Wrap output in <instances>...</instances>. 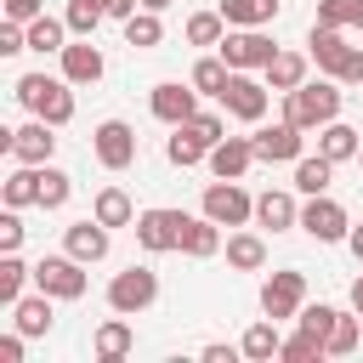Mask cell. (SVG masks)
<instances>
[{"label":"cell","instance_id":"cell-1","mask_svg":"<svg viewBox=\"0 0 363 363\" xmlns=\"http://www.w3.org/2000/svg\"><path fill=\"white\" fill-rule=\"evenodd\" d=\"M284 119L301 130H323L329 119H340V79H306L295 91H284Z\"/></svg>","mask_w":363,"mask_h":363},{"label":"cell","instance_id":"cell-2","mask_svg":"<svg viewBox=\"0 0 363 363\" xmlns=\"http://www.w3.org/2000/svg\"><path fill=\"white\" fill-rule=\"evenodd\" d=\"M11 91H17V102H23L28 113H40L45 125H68V119H74V85H68V79H51V74H23Z\"/></svg>","mask_w":363,"mask_h":363},{"label":"cell","instance_id":"cell-3","mask_svg":"<svg viewBox=\"0 0 363 363\" xmlns=\"http://www.w3.org/2000/svg\"><path fill=\"white\" fill-rule=\"evenodd\" d=\"M216 51H221V62H227L233 74H255V68H267V62L278 57L272 34H261V28H227Z\"/></svg>","mask_w":363,"mask_h":363},{"label":"cell","instance_id":"cell-4","mask_svg":"<svg viewBox=\"0 0 363 363\" xmlns=\"http://www.w3.org/2000/svg\"><path fill=\"white\" fill-rule=\"evenodd\" d=\"M301 233H306V238H318V244H346L352 216H346V204H340V199L312 193V199L301 204Z\"/></svg>","mask_w":363,"mask_h":363},{"label":"cell","instance_id":"cell-5","mask_svg":"<svg viewBox=\"0 0 363 363\" xmlns=\"http://www.w3.org/2000/svg\"><path fill=\"white\" fill-rule=\"evenodd\" d=\"M153 301H159V272H153V267H125V272H113V284H108V306H113V312L136 318V312H147Z\"/></svg>","mask_w":363,"mask_h":363},{"label":"cell","instance_id":"cell-6","mask_svg":"<svg viewBox=\"0 0 363 363\" xmlns=\"http://www.w3.org/2000/svg\"><path fill=\"white\" fill-rule=\"evenodd\" d=\"M85 284H91V278H85V261H74L68 250H62V255H45V261L34 267V289H45L51 301H79Z\"/></svg>","mask_w":363,"mask_h":363},{"label":"cell","instance_id":"cell-7","mask_svg":"<svg viewBox=\"0 0 363 363\" xmlns=\"http://www.w3.org/2000/svg\"><path fill=\"white\" fill-rule=\"evenodd\" d=\"M267 102H272V85L267 79H250V74H233L227 91H221V108L233 119H244V125H261L267 119Z\"/></svg>","mask_w":363,"mask_h":363},{"label":"cell","instance_id":"cell-8","mask_svg":"<svg viewBox=\"0 0 363 363\" xmlns=\"http://www.w3.org/2000/svg\"><path fill=\"white\" fill-rule=\"evenodd\" d=\"M91 153H96L102 170H125V164H136V130L125 119H102L91 130Z\"/></svg>","mask_w":363,"mask_h":363},{"label":"cell","instance_id":"cell-9","mask_svg":"<svg viewBox=\"0 0 363 363\" xmlns=\"http://www.w3.org/2000/svg\"><path fill=\"white\" fill-rule=\"evenodd\" d=\"M147 108H153L159 125H187V119L199 113V91H193V79H187V85H182V79H159V85L147 91Z\"/></svg>","mask_w":363,"mask_h":363},{"label":"cell","instance_id":"cell-10","mask_svg":"<svg viewBox=\"0 0 363 363\" xmlns=\"http://www.w3.org/2000/svg\"><path fill=\"white\" fill-rule=\"evenodd\" d=\"M204 216L221 221V227H244V221L255 216V199H250L238 182H221V176H216V182L204 187Z\"/></svg>","mask_w":363,"mask_h":363},{"label":"cell","instance_id":"cell-11","mask_svg":"<svg viewBox=\"0 0 363 363\" xmlns=\"http://www.w3.org/2000/svg\"><path fill=\"white\" fill-rule=\"evenodd\" d=\"M182 210H142L136 216V244L147 255H164V250H182Z\"/></svg>","mask_w":363,"mask_h":363},{"label":"cell","instance_id":"cell-12","mask_svg":"<svg viewBox=\"0 0 363 363\" xmlns=\"http://www.w3.org/2000/svg\"><path fill=\"white\" fill-rule=\"evenodd\" d=\"M306 306V272H272L267 284H261V312L267 318H295Z\"/></svg>","mask_w":363,"mask_h":363},{"label":"cell","instance_id":"cell-13","mask_svg":"<svg viewBox=\"0 0 363 363\" xmlns=\"http://www.w3.org/2000/svg\"><path fill=\"white\" fill-rule=\"evenodd\" d=\"M250 142H255V159H267V164H295V159H301L306 130H301V125H289V119H278V125H261Z\"/></svg>","mask_w":363,"mask_h":363},{"label":"cell","instance_id":"cell-14","mask_svg":"<svg viewBox=\"0 0 363 363\" xmlns=\"http://www.w3.org/2000/svg\"><path fill=\"white\" fill-rule=\"evenodd\" d=\"M51 130H57V125H45V119L34 113L28 125L11 130V147H6V153H11L17 164H51V153H57V136H51Z\"/></svg>","mask_w":363,"mask_h":363},{"label":"cell","instance_id":"cell-15","mask_svg":"<svg viewBox=\"0 0 363 363\" xmlns=\"http://www.w3.org/2000/svg\"><path fill=\"white\" fill-rule=\"evenodd\" d=\"M57 57H62V79H68V85H96V79H102V68H108V62H102V51H96L91 40H79V34H74Z\"/></svg>","mask_w":363,"mask_h":363},{"label":"cell","instance_id":"cell-16","mask_svg":"<svg viewBox=\"0 0 363 363\" xmlns=\"http://www.w3.org/2000/svg\"><path fill=\"white\" fill-rule=\"evenodd\" d=\"M204 164H210V176L238 182V176L255 164V142H250V136H221V142L210 147V159H204Z\"/></svg>","mask_w":363,"mask_h":363},{"label":"cell","instance_id":"cell-17","mask_svg":"<svg viewBox=\"0 0 363 363\" xmlns=\"http://www.w3.org/2000/svg\"><path fill=\"white\" fill-rule=\"evenodd\" d=\"M108 233H113V227H102L96 216H85V221H74V227L62 233V250H68L74 261H85V267H91V261H102V255H108Z\"/></svg>","mask_w":363,"mask_h":363},{"label":"cell","instance_id":"cell-18","mask_svg":"<svg viewBox=\"0 0 363 363\" xmlns=\"http://www.w3.org/2000/svg\"><path fill=\"white\" fill-rule=\"evenodd\" d=\"M306 57L329 74V79H340V62L352 57V45L340 40V28H323V23H312V40H306Z\"/></svg>","mask_w":363,"mask_h":363},{"label":"cell","instance_id":"cell-19","mask_svg":"<svg viewBox=\"0 0 363 363\" xmlns=\"http://www.w3.org/2000/svg\"><path fill=\"white\" fill-rule=\"evenodd\" d=\"M130 346H136V335H130L125 312H113V318L91 335V357H96V363H119V357H130Z\"/></svg>","mask_w":363,"mask_h":363},{"label":"cell","instance_id":"cell-20","mask_svg":"<svg viewBox=\"0 0 363 363\" xmlns=\"http://www.w3.org/2000/svg\"><path fill=\"white\" fill-rule=\"evenodd\" d=\"M255 221H261V227H272V233H284V227H301V204H295V193H284V187H267V193L255 199Z\"/></svg>","mask_w":363,"mask_h":363},{"label":"cell","instance_id":"cell-21","mask_svg":"<svg viewBox=\"0 0 363 363\" xmlns=\"http://www.w3.org/2000/svg\"><path fill=\"white\" fill-rule=\"evenodd\" d=\"M182 255H193V261L221 255V221H210V216H187V221H182Z\"/></svg>","mask_w":363,"mask_h":363},{"label":"cell","instance_id":"cell-22","mask_svg":"<svg viewBox=\"0 0 363 363\" xmlns=\"http://www.w3.org/2000/svg\"><path fill=\"white\" fill-rule=\"evenodd\" d=\"M11 323L28 335V340H40V335H51V323H57V312H51V295L45 289H34V295H23L17 306H11Z\"/></svg>","mask_w":363,"mask_h":363},{"label":"cell","instance_id":"cell-23","mask_svg":"<svg viewBox=\"0 0 363 363\" xmlns=\"http://www.w3.org/2000/svg\"><path fill=\"white\" fill-rule=\"evenodd\" d=\"M306 68H312V57H306V51H278V57H272V62H267L261 74H267V85H272V91L284 96V91L306 85Z\"/></svg>","mask_w":363,"mask_h":363},{"label":"cell","instance_id":"cell-24","mask_svg":"<svg viewBox=\"0 0 363 363\" xmlns=\"http://www.w3.org/2000/svg\"><path fill=\"white\" fill-rule=\"evenodd\" d=\"M216 11L227 17V28H267L278 17V0H216Z\"/></svg>","mask_w":363,"mask_h":363},{"label":"cell","instance_id":"cell-25","mask_svg":"<svg viewBox=\"0 0 363 363\" xmlns=\"http://www.w3.org/2000/svg\"><path fill=\"white\" fill-rule=\"evenodd\" d=\"M238 352H244L250 363H267V357H278V352H284L278 318H261V323H250V329H244V340H238Z\"/></svg>","mask_w":363,"mask_h":363},{"label":"cell","instance_id":"cell-26","mask_svg":"<svg viewBox=\"0 0 363 363\" xmlns=\"http://www.w3.org/2000/svg\"><path fill=\"white\" fill-rule=\"evenodd\" d=\"M357 147H363V142H357V130H352L346 119H329V125L318 130V153H323V159H335V164L357 159Z\"/></svg>","mask_w":363,"mask_h":363},{"label":"cell","instance_id":"cell-27","mask_svg":"<svg viewBox=\"0 0 363 363\" xmlns=\"http://www.w3.org/2000/svg\"><path fill=\"white\" fill-rule=\"evenodd\" d=\"M329 182H335V159H323V153H301L295 159V193H329Z\"/></svg>","mask_w":363,"mask_h":363},{"label":"cell","instance_id":"cell-28","mask_svg":"<svg viewBox=\"0 0 363 363\" xmlns=\"http://www.w3.org/2000/svg\"><path fill=\"white\" fill-rule=\"evenodd\" d=\"M0 199H6V210L40 204V164H17V170L6 176V187H0Z\"/></svg>","mask_w":363,"mask_h":363},{"label":"cell","instance_id":"cell-29","mask_svg":"<svg viewBox=\"0 0 363 363\" xmlns=\"http://www.w3.org/2000/svg\"><path fill=\"white\" fill-rule=\"evenodd\" d=\"M91 216H96L102 227H136V204H130L125 187H102L96 204H91Z\"/></svg>","mask_w":363,"mask_h":363},{"label":"cell","instance_id":"cell-30","mask_svg":"<svg viewBox=\"0 0 363 363\" xmlns=\"http://www.w3.org/2000/svg\"><path fill=\"white\" fill-rule=\"evenodd\" d=\"M187 79H193V91H199V96H216V102H221V91H227L233 68H227V62H221V51H216V57H199Z\"/></svg>","mask_w":363,"mask_h":363},{"label":"cell","instance_id":"cell-31","mask_svg":"<svg viewBox=\"0 0 363 363\" xmlns=\"http://www.w3.org/2000/svg\"><path fill=\"white\" fill-rule=\"evenodd\" d=\"M164 159L170 164H182V170H193V164H204L210 159V147L187 130V125H170V142H164Z\"/></svg>","mask_w":363,"mask_h":363},{"label":"cell","instance_id":"cell-32","mask_svg":"<svg viewBox=\"0 0 363 363\" xmlns=\"http://www.w3.org/2000/svg\"><path fill=\"white\" fill-rule=\"evenodd\" d=\"M227 267L261 272V267H267V244H261L255 233H227Z\"/></svg>","mask_w":363,"mask_h":363},{"label":"cell","instance_id":"cell-33","mask_svg":"<svg viewBox=\"0 0 363 363\" xmlns=\"http://www.w3.org/2000/svg\"><path fill=\"white\" fill-rule=\"evenodd\" d=\"M62 45H68V17H45V11H40V17L28 23V51L45 57V51H62Z\"/></svg>","mask_w":363,"mask_h":363},{"label":"cell","instance_id":"cell-34","mask_svg":"<svg viewBox=\"0 0 363 363\" xmlns=\"http://www.w3.org/2000/svg\"><path fill=\"white\" fill-rule=\"evenodd\" d=\"M164 40V23H159V11H136V17H125V45H136V51H153Z\"/></svg>","mask_w":363,"mask_h":363},{"label":"cell","instance_id":"cell-35","mask_svg":"<svg viewBox=\"0 0 363 363\" xmlns=\"http://www.w3.org/2000/svg\"><path fill=\"white\" fill-rule=\"evenodd\" d=\"M74 199V176L57 164H40V210H62Z\"/></svg>","mask_w":363,"mask_h":363},{"label":"cell","instance_id":"cell-36","mask_svg":"<svg viewBox=\"0 0 363 363\" xmlns=\"http://www.w3.org/2000/svg\"><path fill=\"white\" fill-rule=\"evenodd\" d=\"M357 335H363V318L357 312H340L335 329H329V340H323V357H352L357 352Z\"/></svg>","mask_w":363,"mask_h":363},{"label":"cell","instance_id":"cell-37","mask_svg":"<svg viewBox=\"0 0 363 363\" xmlns=\"http://www.w3.org/2000/svg\"><path fill=\"white\" fill-rule=\"evenodd\" d=\"M28 278H34V267H23V261H17V250H11V255H0V306H17Z\"/></svg>","mask_w":363,"mask_h":363},{"label":"cell","instance_id":"cell-38","mask_svg":"<svg viewBox=\"0 0 363 363\" xmlns=\"http://www.w3.org/2000/svg\"><path fill=\"white\" fill-rule=\"evenodd\" d=\"M62 17H68V34L91 40V34H96V23L108 17V6H102V0H68V11H62Z\"/></svg>","mask_w":363,"mask_h":363},{"label":"cell","instance_id":"cell-39","mask_svg":"<svg viewBox=\"0 0 363 363\" xmlns=\"http://www.w3.org/2000/svg\"><path fill=\"white\" fill-rule=\"evenodd\" d=\"M221 34H227L221 11H193L187 17V45H221Z\"/></svg>","mask_w":363,"mask_h":363},{"label":"cell","instance_id":"cell-40","mask_svg":"<svg viewBox=\"0 0 363 363\" xmlns=\"http://www.w3.org/2000/svg\"><path fill=\"white\" fill-rule=\"evenodd\" d=\"M278 357H284V363H318V357H323V340H318V335H306V329H295V335L284 340V352H278Z\"/></svg>","mask_w":363,"mask_h":363},{"label":"cell","instance_id":"cell-41","mask_svg":"<svg viewBox=\"0 0 363 363\" xmlns=\"http://www.w3.org/2000/svg\"><path fill=\"white\" fill-rule=\"evenodd\" d=\"M335 318H340V312H335V306H323V301H318V306H301V312H295V323H301L306 335H318V340H329Z\"/></svg>","mask_w":363,"mask_h":363},{"label":"cell","instance_id":"cell-42","mask_svg":"<svg viewBox=\"0 0 363 363\" xmlns=\"http://www.w3.org/2000/svg\"><path fill=\"white\" fill-rule=\"evenodd\" d=\"M187 130H193V136H199L204 147H216V142L227 136V119H221V113H210V108H199V113L187 119Z\"/></svg>","mask_w":363,"mask_h":363},{"label":"cell","instance_id":"cell-43","mask_svg":"<svg viewBox=\"0 0 363 363\" xmlns=\"http://www.w3.org/2000/svg\"><path fill=\"white\" fill-rule=\"evenodd\" d=\"M357 17V0H318V23L323 28H352Z\"/></svg>","mask_w":363,"mask_h":363},{"label":"cell","instance_id":"cell-44","mask_svg":"<svg viewBox=\"0 0 363 363\" xmlns=\"http://www.w3.org/2000/svg\"><path fill=\"white\" fill-rule=\"evenodd\" d=\"M11 250H23V216L17 210L0 216V255H11Z\"/></svg>","mask_w":363,"mask_h":363},{"label":"cell","instance_id":"cell-45","mask_svg":"<svg viewBox=\"0 0 363 363\" xmlns=\"http://www.w3.org/2000/svg\"><path fill=\"white\" fill-rule=\"evenodd\" d=\"M0 6H6V17H11V23H34V17L45 11V0H0Z\"/></svg>","mask_w":363,"mask_h":363},{"label":"cell","instance_id":"cell-46","mask_svg":"<svg viewBox=\"0 0 363 363\" xmlns=\"http://www.w3.org/2000/svg\"><path fill=\"white\" fill-rule=\"evenodd\" d=\"M23 329H11V335H0V363H23Z\"/></svg>","mask_w":363,"mask_h":363},{"label":"cell","instance_id":"cell-47","mask_svg":"<svg viewBox=\"0 0 363 363\" xmlns=\"http://www.w3.org/2000/svg\"><path fill=\"white\" fill-rule=\"evenodd\" d=\"M340 85H363V51L352 45V57L340 62Z\"/></svg>","mask_w":363,"mask_h":363},{"label":"cell","instance_id":"cell-48","mask_svg":"<svg viewBox=\"0 0 363 363\" xmlns=\"http://www.w3.org/2000/svg\"><path fill=\"white\" fill-rule=\"evenodd\" d=\"M199 357H204V363H233V357H244V352H238V346H221V340H210Z\"/></svg>","mask_w":363,"mask_h":363},{"label":"cell","instance_id":"cell-49","mask_svg":"<svg viewBox=\"0 0 363 363\" xmlns=\"http://www.w3.org/2000/svg\"><path fill=\"white\" fill-rule=\"evenodd\" d=\"M346 250L363 261V221H352V233H346Z\"/></svg>","mask_w":363,"mask_h":363},{"label":"cell","instance_id":"cell-50","mask_svg":"<svg viewBox=\"0 0 363 363\" xmlns=\"http://www.w3.org/2000/svg\"><path fill=\"white\" fill-rule=\"evenodd\" d=\"M352 312L363 318V278H352Z\"/></svg>","mask_w":363,"mask_h":363},{"label":"cell","instance_id":"cell-51","mask_svg":"<svg viewBox=\"0 0 363 363\" xmlns=\"http://www.w3.org/2000/svg\"><path fill=\"white\" fill-rule=\"evenodd\" d=\"M142 6H147V11H170L176 0H142Z\"/></svg>","mask_w":363,"mask_h":363},{"label":"cell","instance_id":"cell-52","mask_svg":"<svg viewBox=\"0 0 363 363\" xmlns=\"http://www.w3.org/2000/svg\"><path fill=\"white\" fill-rule=\"evenodd\" d=\"M352 28H363V0H357V17H352Z\"/></svg>","mask_w":363,"mask_h":363},{"label":"cell","instance_id":"cell-53","mask_svg":"<svg viewBox=\"0 0 363 363\" xmlns=\"http://www.w3.org/2000/svg\"><path fill=\"white\" fill-rule=\"evenodd\" d=\"M357 164H363V147H357Z\"/></svg>","mask_w":363,"mask_h":363},{"label":"cell","instance_id":"cell-54","mask_svg":"<svg viewBox=\"0 0 363 363\" xmlns=\"http://www.w3.org/2000/svg\"><path fill=\"white\" fill-rule=\"evenodd\" d=\"M102 6H108V0H102Z\"/></svg>","mask_w":363,"mask_h":363}]
</instances>
